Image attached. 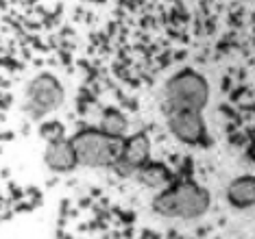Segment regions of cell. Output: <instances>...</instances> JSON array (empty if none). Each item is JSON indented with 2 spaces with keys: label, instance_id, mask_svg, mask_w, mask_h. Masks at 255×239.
Here are the masks:
<instances>
[{
  "label": "cell",
  "instance_id": "obj_6",
  "mask_svg": "<svg viewBox=\"0 0 255 239\" xmlns=\"http://www.w3.org/2000/svg\"><path fill=\"white\" fill-rule=\"evenodd\" d=\"M150 157V142L144 133H135L131 137H125L123 144V153H120V159L116 163V170H118L123 176H133L144 163L148 161Z\"/></svg>",
  "mask_w": 255,
  "mask_h": 239
},
{
  "label": "cell",
  "instance_id": "obj_9",
  "mask_svg": "<svg viewBox=\"0 0 255 239\" xmlns=\"http://www.w3.org/2000/svg\"><path fill=\"white\" fill-rule=\"evenodd\" d=\"M98 131H103L109 137L125 139L127 131H129V122H127L123 111H118V109H107V111L103 113V118H101V126H98Z\"/></svg>",
  "mask_w": 255,
  "mask_h": 239
},
{
  "label": "cell",
  "instance_id": "obj_4",
  "mask_svg": "<svg viewBox=\"0 0 255 239\" xmlns=\"http://www.w3.org/2000/svg\"><path fill=\"white\" fill-rule=\"evenodd\" d=\"M66 102V89L61 80L48 72H42L28 80L24 89V111L35 120L59 111Z\"/></svg>",
  "mask_w": 255,
  "mask_h": 239
},
{
  "label": "cell",
  "instance_id": "obj_1",
  "mask_svg": "<svg viewBox=\"0 0 255 239\" xmlns=\"http://www.w3.org/2000/svg\"><path fill=\"white\" fill-rule=\"evenodd\" d=\"M212 196L196 183H179L153 198V211L170 220H199L210 211Z\"/></svg>",
  "mask_w": 255,
  "mask_h": 239
},
{
  "label": "cell",
  "instance_id": "obj_5",
  "mask_svg": "<svg viewBox=\"0 0 255 239\" xmlns=\"http://www.w3.org/2000/svg\"><path fill=\"white\" fill-rule=\"evenodd\" d=\"M168 128L185 146H199L207 135V126L199 111H168Z\"/></svg>",
  "mask_w": 255,
  "mask_h": 239
},
{
  "label": "cell",
  "instance_id": "obj_10",
  "mask_svg": "<svg viewBox=\"0 0 255 239\" xmlns=\"http://www.w3.org/2000/svg\"><path fill=\"white\" fill-rule=\"evenodd\" d=\"M135 176L142 180L146 187H164L168 183V170L161 163H153V161H146L140 170L135 172Z\"/></svg>",
  "mask_w": 255,
  "mask_h": 239
},
{
  "label": "cell",
  "instance_id": "obj_8",
  "mask_svg": "<svg viewBox=\"0 0 255 239\" xmlns=\"http://www.w3.org/2000/svg\"><path fill=\"white\" fill-rule=\"evenodd\" d=\"M227 202L234 209H253L255 207V176L242 174L227 185Z\"/></svg>",
  "mask_w": 255,
  "mask_h": 239
},
{
  "label": "cell",
  "instance_id": "obj_2",
  "mask_svg": "<svg viewBox=\"0 0 255 239\" xmlns=\"http://www.w3.org/2000/svg\"><path fill=\"white\" fill-rule=\"evenodd\" d=\"M168 111H203L210 102V83L194 70H181L168 79L164 89Z\"/></svg>",
  "mask_w": 255,
  "mask_h": 239
},
{
  "label": "cell",
  "instance_id": "obj_7",
  "mask_svg": "<svg viewBox=\"0 0 255 239\" xmlns=\"http://www.w3.org/2000/svg\"><path fill=\"white\" fill-rule=\"evenodd\" d=\"M44 163L50 172H57V174H68L77 170L79 161L70 139H63V137L50 139L44 148Z\"/></svg>",
  "mask_w": 255,
  "mask_h": 239
},
{
  "label": "cell",
  "instance_id": "obj_3",
  "mask_svg": "<svg viewBox=\"0 0 255 239\" xmlns=\"http://www.w3.org/2000/svg\"><path fill=\"white\" fill-rule=\"evenodd\" d=\"M70 142L77 153L79 165L98 170V167H114L118 163L125 139L109 137L98 128H83Z\"/></svg>",
  "mask_w": 255,
  "mask_h": 239
}]
</instances>
